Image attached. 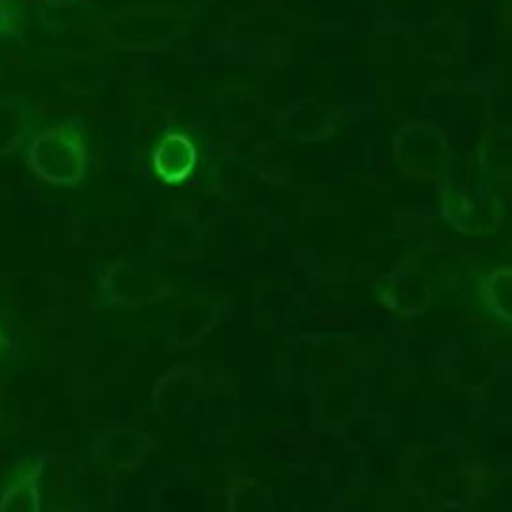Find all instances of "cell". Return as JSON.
Returning <instances> with one entry per match:
<instances>
[{"label": "cell", "mask_w": 512, "mask_h": 512, "mask_svg": "<svg viewBox=\"0 0 512 512\" xmlns=\"http://www.w3.org/2000/svg\"><path fill=\"white\" fill-rule=\"evenodd\" d=\"M26 166L42 182L54 186L78 184L88 166L84 136L74 122H56L34 132L26 144Z\"/></svg>", "instance_id": "6da1fadb"}, {"label": "cell", "mask_w": 512, "mask_h": 512, "mask_svg": "<svg viewBox=\"0 0 512 512\" xmlns=\"http://www.w3.org/2000/svg\"><path fill=\"white\" fill-rule=\"evenodd\" d=\"M34 108L26 96L0 94V156L14 154L34 134Z\"/></svg>", "instance_id": "7a4b0ae2"}, {"label": "cell", "mask_w": 512, "mask_h": 512, "mask_svg": "<svg viewBox=\"0 0 512 512\" xmlns=\"http://www.w3.org/2000/svg\"><path fill=\"white\" fill-rule=\"evenodd\" d=\"M42 464L20 466L0 492V512H40Z\"/></svg>", "instance_id": "3957f363"}, {"label": "cell", "mask_w": 512, "mask_h": 512, "mask_svg": "<svg viewBox=\"0 0 512 512\" xmlns=\"http://www.w3.org/2000/svg\"><path fill=\"white\" fill-rule=\"evenodd\" d=\"M154 172L164 182L184 180L196 164V148L182 134H168L154 150Z\"/></svg>", "instance_id": "277c9868"}, {"label": "cell", "mask_w": 512, "mask_h": 512, "mask_svg": "<svg viewBox=\"0 0 512 512\" xmlns=\"http://www.w3.org/2000/svg\"><path fill=\"white\" fill-rule=\"evenodd\" d=\"M18 34V12L10 0H0V36Z\"/></svg>", "instance_id": "5b68a950"}, {"label": "cell", "mask_w": 512, "mask_h": 512, "mask_svg": "<svg viewBox=\"0 0 512 512\" xmlns=\"http://www.w3.org/2000/svg\"><path fill=\"white\" fill-rule=\"evenodd\" d=\"M6 342H8V338H6L4 330L0 328V356H2V354H4V350H6Z\"/></svg>", "instance_id": "8992f818"}]
</instances>
